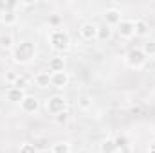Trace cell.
Here are the masks:
<instances>
[{
    "instance_id": "8992f818",
    "label": "cell",
    "mask_w": 155,
    "mask_h": 153,
    "mask_svg": "<svg viewBox=\"0 0 155 153\" xmlns=\"http://www.w3.org/2000/svg\"><path fill=\"white\" fill-rule=\"evenodd\" d=\"M119 38L123 40H132L135 36V20H128V18H123L119 22V25L116 27Z\"/></svg>"
},
{
    "instance_id": "2e32d148",
    "label": "cell",
    "mask_w": 155,
    "mask_h": 153,
    "mask_svg": "<svg viewBox=\"0 0 155 153\" xmlns=\"http://www.w3.org/2000/svg\"><path fill=\"white\" fill-rule=\"evenodd\" d=\"M92 105H94L92 96H88V94H81V96H78V108H79V110L88 112V110L92 108Z\"/></svg>"
},
{
    "instance_id": "4316f807",
    "label": "cell",
    "mask_w": 155,
    "mask_h": 153,
    "mask_svg": "<svg viewBox=\"0 0 155 153\" xmlns=\"http://www.w3.org/2000/svg\"><path fill=\"white\" fill-rule=\"evenodd\" d=\"M4 11H7V2H2V0H0V15H2Z\"/></svg>"
},
{
    "instance_id": "52a82bcc",
    "label": "cell",
    "mask_w": 155,
    "mask_h": 153,
    "mask_svg": "<svg viewBox=\"0 0 155 153\" xmlns=\"http://www.w3.org/2000/svg\"><path fill=\"white\" fill-rule=\"evenodd\" d=\"M20 110L24 112L25 115H33V114H36L40 110V99L38 97H35V96H25L24 97V101L20 103Z\"/></svg>"
},
{
    "instance_id": "5bb4252c",
    "label": "cell",
    "mask_w": 155,
    "mask_h": 153,
    "mask_svg": "<svg viewBox=\"0 0 155 153\" xmlns=\"http://www.w3.org/2000/svg\"><path fill=\"white\" fill-rule=\"evenodd\" d=\"M150 34V24L143 18H137L135 20V36L137 38H146Z\"/></svg>"
},
{
    "instance_id": "d4e9b609",
    "label": "cell",
    "mask_w": 155,
    "mask_h": 153,
    "mask_svg": "<svg viewBox=\"0 0 155 153\" xmlns=\"http://www.w3.org/2000/svg\"><path fill=\"white\" fill-rule=\"evenodd\" d=\"M69 117H71L69 110H67V112H61V114L54 115V122H56V124H65V122L69 121Z\"/></svg>"
},
{
    "instance_id": "44dd1931",
    "label": "cell",
    "mask_w": 155,
    "mask_h": 153,
    "mask_svg": "<svg viewBox=\"0 0 155 153\" xmlns=\"http://www.w3.org/2000/svg\"><path fill=\"white\" fill-rule=\"evenodd\" d=\"M13 43H15V40H13V36H11L9 33L0 36V47H2V49H11V50H13V47H15Z\"/></svg>"
},
{
    "instance_id": "ffe728a7",
    "label": "cell",
    "mask_w": 155,
    "mask_h": 153,
    "mask_svg": "<svg viewBox=\"0 0 155 153\" xmlns=\"http://www.w3.org/2000/svg\"><path fill=\"white\" fill-rule=\"evenodd\" d=\"M141 49H143V52H144L146 58H155V40H148V41H144Z\"/></svg>"
},
{
    "instance_id": "3957f363",
    "label": "cell",
    "mask_w": 155,
    "mask_h": 153,
    "mask_svg": "<svg viewBox=\"0 0 155 153\" xmlns=\"http://www.w3.org/2000/svg\"><path fill=\"white\" fill-rule=\"evenodd\" d=\"M67 106H69V101L61 94H54V96L45 99V110H47V114L52 115V117L61 114V112H67Z\"/></svg>"
},
{
    "instance_id": "8fae6325",
    "label": "cell",
    "mask_w": 155,
    "mask_h": 153,
    "mask_svg": "<svg viewBox=\"0 0 155 153\" xmlns=\"http://www.w3.org/2000/svg\"><path fill=\"white\" fill-rule=\"evenodd\" d=\"M25 96H27L25 90H20V88H16V86H9V88L5 90V99H7L9 103H16V105H20V103L24 101Z\"/></svg>"
},
{
    "instance_id": "7a4b0ae2",
    "label": "cell",
    "mask_w": 155,
    "mask_h": 153,
    "mask_svg": "<svg viewBox=\"0 0 155 153\" xmlns=\"http://www.w3.org/2000/svg\"><path fill=\"white\" fill-rule=\"evenodd\" d=\"M49 45H51V49L54 50V52H58V54H65L69 49H71V45H72V40H71V34H69V31L67 29H52L51 33H49Z\"/></svg>"
},
{
    "instance_id": "4dcf8cb0",
    "label": "cell",
    "mask_w": 155,
    "mask_h": 153,
    "mask_svg": "<svg viewBox=\"0 0 155 153\" xmlns=\"http://www.w3.org/2000/svg\"><path fill=\"white\" fill-rule=\"evenodd\" d=\"M78 153H90V151H87V150H81V151H78Z\"/></svg>"
},
{
    "instance_id": "f546056e",
    "label": "cell",
    "mask_w": 155,
    "mask_h": 153,
    "mask_svg": "<svg viewBox=\"0 0 155 153\" xmlns=\"http://www.w3.org/2000/svg\"><path fill=\"white\" fill-rule=\"evenodd\" d=\"M130 112H132V114H139V112H141V108H132Z\"/></svg>"
},
{
    "instance_id": "6da1fadb",
    "label": "cell",
    "mask_w": 155,
    "mask_h": 153,
    "mask_svg": "<svg viewBox=\"0 0 155 153\" xmlns=\"http://www.w3.org/2000/svg\"><path fill=\"white\" fill-rule=\"evenodd\" d=\"M36 58V43L31 40H20L13 50H11V60L16 65H29Z\"/></svg>"
},
{
    "instance_id": "d6986e66",
    "label": "cell",
    "mask_w": 155,
    "mask_h": 153,
    "mask_svg": "<svg viewBox=\"0 0 155 153\" xmlns=\"http://www.w3.org/2000/svg\"><path fill=\"white\" fill-rule=\"evenodd\" d=\"M114 36V29L108 27V25H99V31H97V40L99 41H108Z\"/></svg>"
},
{
    "instance_id": "e0dca14e",
    "label": "cell",
    "mask_w": 155,
    "mask_h": 153,
    "mask_svg": "<svg viewBox=\"0 0 155 153\" xmlns=\"http://www.w3.org/2000/svg\"><path fill=\"white\" fill-rule=\"evenodd\" d=\"M52 153H72V146L69 141H58L51 146Z\"/></svg>"
},
{
    "instance_id": "f1b7e54d",
    "label": "cell",
    "mask_w": 155,
    "mask_h": 153,
    "mask_svg": "<svg viewBox=\"0 0 155 153\" xmlns=\"http://www.w3.org/2000/svg\"><path fill=\"white\" fill-rule=\"evenodd\" d=\"M38 153H52L51 148H43V150H38Z\"/></svg>"
},
{
    "instance_id": "4fadbf2b",
    "label": "cell",
    "mask_w": 155,
    "mask_h": 153,
    "mask_svg": "<svg viewBox=\"0 0 155 153\" xmlns=\"http://www.w3.org/2000/svg\"><path fill=\"white\" fill-rule=\"evenodd\" d=\"M114 142H116L119 153H128L130 151V139H128V135H124V133H117L116 137H114Z\"/></svg>"
},
{
    "instance_id": "ba28073f",
    "label": "cell",
    "mask_w": 155,
    "mask_h": 153,
    "mask_svg": "<svg viewBox=\"0 0 155 153\" xmlns=\"http://www.w3.org/2000/svg\"><path fill=\"white\" fill-rule=\"evenodd\" d=\"M103 20H105V25H108V27H117L119 25V22L123 20V16H121V11L117 9V7H108L105 13H103Z\"/></svg>"
},
{
    "instance_id": "484cf974",
    "label": "cell",
    "mask_w": 155,
    "mask_h": 153,
    "mask_svg": "<svg viewBox=\"0 0 155 153\" xmlns=\"http://www.w3.org/2000/svg\"><path fill=\"white\" fill-rule=\"evenodd\" d=\"M27 83H29V81H27L25 76H18V79L15 81L13 86H16V88H20V90H25V88H27Z\"/></svg>"
},
{
    "instance_id": "277c9868",
    "label": "cell",
    "mask_w": 155,
    "mask_h": 153,
    "mask_svg": "<svg viewBox=\"0 0 155 153\" xmlns=\"http://www.w3.org/2000/svg\"><path fill=\"white\" fill-rule=\"evenodd\" d=\"M146 61H148V58L144 56V52H143L141 47H134V49H130V50L126 52V56H124V63H126V67H130V69H134V70H141V69H144Z\"/></svg>"
},
{
    "instance_id": "83f0119b",
    "label": "cell",
    "mask_w": 155,
    "mask_h": 153,
    "mask_svg": "<svg viewBox=\"0 0 155 153\" xmlns=\"http://www.w3.org/2000/svg\"><path fill=\"white\" fill-rule=\"evenodd\" d=\"M148 153H155V141L150 144V148H148Z\"/></svg>"
},
{
    "instance_id": "7402d4cb",
    "label": "cell",
    "mask_w": 155,
    "mask_h": 153,
    "mask_svg": "<svg viewBox=\"0 0 155 153\" xmlns=\"http://www.w3.org/2000/svg\"><path fill=\"white\" fill-rule=\"evenodd\" d=\"M18 153H38V148L33 142H22L18 148Z\"/></svg>"
},
{
    "instance_id": "30bf717a",
    "label": "cell",
    "mask_w": 155,
    "mask_h": 153,
    "mask_svg": "<svg viewBox=\"0 0 155 153\" xmlns=\"http://www.w3.org/2000/svg\"><path fill=\"white\" fill-rule=\"evenodd\" d=\"M51 76H52V74H51L49 70H40V72L35 74L33 81H35V85H36L38 88H41V90L52 88V85H51Z\"/></svg>"
},
{
    "instance_id": "ac0fdd59",
    "label": "cell",
    "mask_w": 155,
    "mask_h": 153,
    "mask_svg": "<svg viewBox=\"0 0 155 153\" xmlns=\"http://www.w3.org/2000/svg\"><path fill=\"white\" fill-rule=\"evenodd\" d=\"M99 153H119L114 139H105V141H101V144H99Z\"/></svg>"
},
{
    "instance_id": "9a60e30c",
    "label": "cell",
    "mask_w": 155,
    "mask_h": 153,
    "mask_svg": "<svg viewBox=\"0 0 155 153\" xmlns=\"http://www.w3.org/2000/svg\"><path fill=\"white\" fill-rule=\"evenodd\" d=\"M16 22H18L16 11H4L0 15V24H4L5 27H13V25H16Z\"/></svg>"
},
{
    "instance_id": "cb8c5ba5",
    "label": "cell",
    "mask_w": 155,
    "mask_h": 153,
    "mask_svg": "<svg viewBox=\"0 0 155 153\" xmlns=\"http://www.w3.org/2000/svg\"><path fill=\"white\" fill-rule=\"evenodd\" d=\"M18 76H20V74H16L15 70H7V72H5V76H4V79H5V83H9V86H13V85H15V81L18 79Z\"/></svg>"
},
{
    "instance_id": "9c48e42d",
    "label": "cell",
    "mask_w": 155,
    "mask_h": 153,
    "mask_svg": "<svg viewBox=\"0 0 155 153\" xmlns=\"http://www.w3.org/2000/svg\"><path fill=\"white\" fill-rule=\"evenodd\" d=\"M69 83H71V76H69V72H54L52 76H51V85H52V88H56V90H63V88H67L69 86Z\"/></svg>"
},
{
    "instance_id": "603a6c76",
    "label": "cell",
    "mask_w": 155,
    "mask_h": 153,
    "mask_svg": "<svg viewBox=\"0 0 155 153\" xmlns=\"http://www.w3.org/2000/svg\"><path fill=\"white\" fill-rule=\"evenodd\" d=\"M61 24H63V20H61L60 15H51V16H49V25H51L52 29H60Z\"/></svg>"
},
{
    "instance_id": "7c38bea8",
    "label": "cell",
    "mask_w": 155,
    "mask_h": 153,
    "mask_svg": "<svg viewBox=\"0 0 155 153\" xmlns=\"http://www.w3.org/2000/svg\"><path fill=\"white\" fill-rule=\"evenodd\" d=\"M65 70V58L63 54H56L49 60V72L54 74V72H63Z\"/></svg>"
},
{
    "instance_id": "5b68a950",
    "label": "cell",
    "mask_w": 155,
    "mask_h": 153,
    "mask_svg": "<svg viewBox=\"0 0 155 153\" xmlns=\"http://www.w3.org/2000/svg\"><path fill=\"white\" fill-rule=\"evenodd\" d=\"M79 36L85 40V41H96L97 40V31H99V25L92 20H87L79 25Z\"/></svg>"
}]
</instances>
